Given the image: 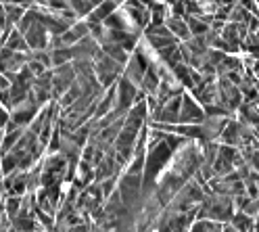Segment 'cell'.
Returning a JSON list of instances; mask_svg holds the SVG:
<instances>
[]
</instances>
